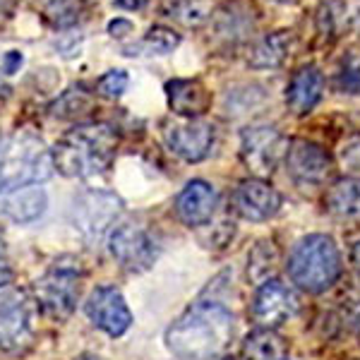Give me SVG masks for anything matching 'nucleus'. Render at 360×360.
<instances>
[{"instance_id": "28", "label": "nucleus", "mask_w": 360, "mask_h": 360, "mask_svg": "<svg viewBox=\"0 0 360 360\" xmlns=\"http://www.w3.org/2000/svg\"><path fill=\"white\" fill-rule=\"evenodd\" d=\"M276 259H278V255H276L274 243H269V240L257 243L248 257V276L252 278L255 283H264L271 271H274Z\"/></svg>"}, {"instance_id": "26", "label": "nucleus", "mask_w": 360, "mask_h": 360, "mask_svg": "<svg viewBox=\"0 0 360 360\" xmlns=\"http://www.w3.org/2000/svg\"><path fill=\"white\" fill-rule=\"evenodd\" d=\"M166 15L183 27H202L212 17L209 0H168Z\"/></svg>"}, {"instance_id": "10", "label": "nucleus", "mask_w": 360, "mask_h": 360, "mask_svg": "<svg viewBox=\"0 0 360 360\" xmlns=\"http://www.w3.org/2000/svg\"><path fill=\"white\" fill-rule=\"evenodd\" d=\"M286 164L288 178L298 185L300 190L322 188L334 171V161L327 149L310 139H293L286 147Z\"/></svg>"}, {"instance_id": "8", "label": "nucleus", "mask_w": 360, "mask_h": 360, "mask_svg": "<svg viewBox=\"0 0 360 360\" xmlns=\"http://www.w3.org/2000/svg\"><path fill=\"white\" fill-rule=\"evenodd\" d=\"M288 139L276 125L257 123L248 125L240 132V161L252 173V178H266L276 171V166L286 156Z\"/></svg>"}, {"instance_id": "1", "label": "nucleus", "mask_w": 360, "mask_h": 360, "mask_svg": "<svg viewBox=\"0 0 360 360\" xmlns=\"http://www.w3.org/2000/svg\"><path fill=\"white\" fill-rule=\"evenodd\" d=\"M233 339V312L219 300H197L166 332V346L180 360H214Z\"/></svg>"}, {"instance_id": "21", "label": "nucleus", "mask_w": 360, "mask_h": 360, "mask_svg": "<svg viewBox=\"0 0 360 360\" xmlns=\"http://www.w3.org/2000/svg\"><path fill=\"white\" fill-rule=\"evenodd\" d=\"M327 212L336 221L358 224L360 221V178H341L329 188L327 193Z\"/></svg>"}, {"instance_id": "41", "label": "nucleus", "mask_w": 360, "mask_h": 360, "mask_svg": "<svg viewBox=\"0 0 360 360\" xmlns=\"http://www.w3.org/2000/svg\"><path fill=\"white\" fill-rule=\"evenodd\" d=\"M274 3H288V0H274Z\"/></svg>"}, {"instance_id": "38", "label": "nucleus", "mask_w": 360, "mask_h": 360, "mask_svg": "<svg viewBox=\"0 0 360 360\" xmlns=\"http://www.w3.org/2000/svg\"><path fill=\"white\" fill-rule=\"evenodd\" d=\"M351 324H353V329H356V334L360 336V305L356 307V312H353V317H351Z\"/></svg>"}, {"instance_id": "15", "label": "nucleus", "mask_w": 360, "mask_h": 360, "mask_svg": "<svg viewBox=\"0 0 360 360\" xmlns=\"http://www.w3.org/2000/svg\"><path fill=\"white\" fill-rule=\"evenodd\" d=\"M209 22H212L214 37L219 41H224L226 46H236L245 41L250 34L255 32L257 13L245 0H231V3H224L217 13H212Z\"/></svg>"}, {"instance_id": "30", "label": "nucleus", "mask_w": 360, "mask_h": 360, "mask_svg": "<svg viewBox=\"0 0 360 360\" xmlns=\"http://www.w3.org/2000/svg\"><path fill=\"white\" fill-rule=\"evenodd\" d=\"M130 77H127L125 70H108L106 75H101L96 82V91L106 98H120L125 94Z\"/></svg>"}, {"instance_id": "36", "label": "nucleus", "mask_w": 360, "mask_h": 360, "mask_svg": "<svg viewBox=\"0 0 360 360\" xmlns=\"http://www.w3.org/2000/svg\"><path fill=\"white\" fill-rule=\"evenodd\" d=\"M351 262H353V266L360 271V240L353 245V250H351Z\"/></svg>"}, {"instance_id": "23", "label": "nucleus", "mask_w": 360, "mask_h": 360, "mask_svg": "<svg viewBox=\"0 0 360 360\" xmlns=\"http://www.w3.org/2000/svg\"><path fill=\"white\" fill-rule=\"evenodd\" d=\"M34 10L53 29H70L84 13V0H29Z\"/></svg>"}, {"instance_id": "24", "label": "nucleus", "mask_w": 360, "mask_h": 360, "mask_svg": "<svg viewBox=\"0 0 360 360\" xmlns=\"http://www.w3.org/2000/svg\"><path fill=\"white\" fill-rule=\"evenodd\" d=\"M94 111V96L84 89L82 84L70 86L68 91H63L58 96V101L51 106V113L60 120H79L84 115H89Z\"/></svg>"}, {"instance_id": "3", "label": "nucleus", "mask_w": 360, "mask_h": 360, "mask_svg": "<svg viewBox=\"0 0 360 360\" xmlns=\"http://www.w3.org/2000/svg\"><path fill=\"white\" fill-rule=\"evenodd\" d=\"M53 176V156L41 137L15 132L0 142V195Z\"/></svg>"}, {"instance_id": "31", "label": "nucleus", "mask_w": 360, "mask_h": 360, "mask_svg": "<svg viewBox=\"0 0 360 360\" xmlns=\"http://www.w3.org/2000/svg\"><path fill=\"white\" fill-rule=\"evenodd\" d=\"M339 161L344 166V171L351 173L353 178H360V137H351L341 144Z\"/></svg>"}, {"instance_id": "12", "label": "nucleus", "mask_w": 360, "mask_h": 360, "mask_svg": "<svg viewBox=\"0 0 360 360\" xmlns=\"http://www.w3.org/2000/svg\"><path fill=\"white\" fill-rule=\"evenodd\" d=\"M298 305V295L293 293V288H288L278 278H266L264 283H259L257 293H255L252 317L259 327L278 329L281 324L295 317Z\"/></svg>"}, {"instance_id": "11", "label": "nucleus", "mask_w": 360, "mask_h": 360, "mask_svg": "<svg viewBox=\"0 0 360 360\" xmlns=\"http://www.w3.org/2000/svg\"><path fill=\"white\" fill-rule=\"evenodd\" d=\"M164 139L178 159L188 164H200L205 161L214 147V125L202 118H176L164 123Z\"/></svg>"}, {"instance_id": "18", "label": "nucleus", "mask_w": 360, "mask_h": 360, "mask_svg": "<svg viewBox=\"0 0 360 360\" xmlns=\"http://www.w3.org/2000/svg\"><path fill=\"white\" fill-rule=\"evenodd\" d=\"M295 51V34L291 29H276L271 34H264L248 49V65L252 70H276L291 58Z\"/></svg>"}, {"instance_id": "17", "label": "nucleus", "mask_w": 360, "mask_h": 360, "mask_svg": "<svg viewBox=\"0 0 360 360\" xmlns=\"http://www.w3.org/2000/svg\"><path fill=\"white\" fill-rule=\"evenodd\" d=\"M324 96V75L317 65L298 68L288 79L286 106L293 115H310Z\"/></svg>"}, {"instance_id": "5", "label": "nucleus", "mask_w": 360, "mask_h": 360, "mask_svg": "<svg viewBox=\"0 0 360 360\" xmlns=\"http://www.w3.org/2000/svg\"><path fill=\"white\" fill-rule=\"evenodd\" d=\"M82 281L84 266L77 257H72V255L58 257L44 271V276L37 278V283H34L32 295L37 300V307L46 317L63 322L77 307L79 293H82Z\"/></svg>"}, {"instance_id": "20", "label": "nucleus", "mask_w": 360, "mask_h": 360, "mask_svg": "<svg viewBox=\"0 0 360 360\" xmlns=\"http://www.w3.org/2000/svg\"><path fill=\"white\" fill-rule=\"evenodd\" d=\"M49 197L39 185H27L0 195V214L13 224H34L44 217Z\"/></svg>"}, {"instance_id": "22", "label": "nucleus", "mask_w": 360, "mask_h": 360, "mask_svg": "<svg viewBox=\"0 0 360 360\" xmlns=\"http://www.w3.org/2000/svg\"><path fill=\"white\" fill-rule=\"evenodd\" d=\"M288 356V344L276 329H255L243 341V358L245 360H283Z\"/></svg>"}, {"instance_id": "37", "label": "nucleus", "mask_w": 360, "mask_h": 360, "mask_svg": "<svg viewBox=\"0 0 360 360\" xmlns=\"http://www.w3.org/2000/svg\"><path fill=\"white\" fill-rule=\"evenodd\" d=\"M17 0H0V15H10L13 13Z\"/></svg>"}, {"instance_id": "34", "label": "nucleus", "mask_w": 360, "mask_h": 360, "mask_svg": "<svg viewBox=\"0 0 360 360\" xmlns=\"http://www.w3.org/2000/svg\"><path fill=\"white\" fill-rule=\"evenodd\" d=\"M13 278H15L13 266L8 264V259L0 257V291H3V288H8L10 283H13Z\"/></svg>"}, {"instance_id": "33", "label": "nucleus", "mask_w": 360, "mask_h": 360, "mask_svg": "<svg viewBox=\"0 0 360 360\" xmlns=\"http://www.w3.org/2000/svg\"><path fill=\"white\" fill-rule=\"evenodd\" d=\"M108 32H111V37H115V39H123V37H127V34H132V22L115 20L108 25Z\"/></svg>"}, {"instance_id": "25", "label": "nucleus", "mask_w": 360, "mask_h": 360, "mask_svg": "<svg viewBox=\"0 0 360 360\" xmlns=\"http://www.w3.org/2000/svg\"><path fill=\"white\" fill-rule=\"evenodd\" d=\"M346 13H348L346 0H322V3L317 5L315 27L324 41H332V39L339 37L346 22Z\"/></svg>"}, {"instance_id": "19", "label": "nucleus", "mask_w": 360, "mask_h": 360, "mask_svg": "<svg viewBox=\"0 0 360 360\" xmlns=\"http://www.w3.org/2000/svg\"><path fill=\"white\" fill-rule=\"evenodd\" d=\"M166 98L178 118H200L212 106V91L200 79H171L166 82Z\"/></svg>"}, {"instance_id": "2", "label": "nucleus", "mask_w": 360, "mask_h": 360, "mask_svg": "<svg viewBox=\"0 0 360 360\" xmlns=\"http://www.w3.org/2000/svg\"><path fill=\"white\" fill-rule=\"evenodd\" d=\"M118 130L108 123L75 125L51 149L53 168L65 178L86 180L106 173L118 154Z\"/></svg>"}, {"instance_id": "29", "label": "nucleus", "mask_w": 360, "mask_h": 360, "mask_svg": "<svg viewBox=\"0 0 360 360\" xmlns=\"http://www.w3.org/2000/svg\"><path fill=\"white\" fill-rule=\"evenodd\" d=\"M180 46V34L176 29L164 27V25H154L144 34V39L139 41V49L147 51L149 56H168L173 53Z\"/></svg>"}, {"instance_id": "6", "label": "nucleus", "mask_w": 360, "mask_h": 360, "mask_svg": "<svg viewBox=\"0 0 360 360\" xmlns=\"http://www.w3.org/2000/svg\"><path fill=\"white\" fill-rule=\"evenodd\" d=\"M123 212V200L108 190H84L70 205V224L86 243H98L111 233Z\"/></svg>"}, {"instance_id": "14", "label": "nucleus", "mask_w": 360, "mask_h": 360, "mask_svg": "<svg viewBox=\"0 0 360 360\" xmlns=\"http://www.w3.org/2000/svg\"><path fill=\"white\" fill-rule=\"evenodd\" d=\"M231 207L245 221H269L281 209V195L262 178H248L233 190Z\"/></svg>"}, {"instance_id": "40", "label": "nucleus", "mask_w": 360, "mask_h": 360, "mask_svg": "<svg viewBox=\"0 0 360 360\" xmlns=\"http://www.w3.org/2000/svg\"><path fill=\"white\" fill-rule=\"evenodd\" d=\"M356 32L360 34V13L356 15Z\"/></svg>"}, {"instance_id": "39", "label": "nucleus", "mask_w": 360, "mask_h": 360, "mask_svg": "<svg viewBox=\"0 0 360 360\" xmlns=\"http://www.w3.org/2000/svg\"><path fill=\"white\" fill-rule=\"evenodd\" d=\"M75 360H106V358L96 356V353H82V356H79V358H75Z\"/></svg>"}, {"instance_id": "16", "label": "nucleus", "mask_w": 360, "mask_h": 360, "mask_svg": "<svg viewBox=\"0 0 360 360\" xmlns=\"http://www.w3.org/2000/svg\"><path fill=\"white\" fill-rule=\"evenodd\" d=\"M217 205L219 195L214 185H209L207 180H190L176 197V214L185 226L197 229L212 221Z\"/></svg>"}, {"instance_id": "7", "label": "nucleus", "mask_w": 360, "mask_h": 360, "mask_svg": "<svg viewBox=\"0 0 360 360\" xmlns=\"http://www.w3.org/2000/svg\"><path fill=\"white\" fill-rule=\"evenodd\" d=\"M37 312V300L25 288L0 291V351L20 353L32 344Z\"/></svg>"}, {"instance_id": "35", "label": "nucleus", "mask_w": 360, "mask_h": 360, "mask_svg": "<svg viewBox=\"0 0 360 360\" xmlns=\"http://www.w3.org/2000/svg\"><path fill=\"white\" fill-rule=\"evenodd\" d=\"M147 3L149 0H115V5L123 8V10H142Z\"/></svg>"}, {"instance_id": "27", "label": "nucleus", "mask_w": 360, "mask_h": 360, "mask_svg": "<svg viewBox=\"0 0 360 360\" xmlns=\"http://www.w3.org/2000/svg\"><path fill=\"white\" fill-rule=\"evenodd\" d=\"M334 84L341 94H360V51H346L339 58Z\"/></svg>"}, {"instance_id": "4", "label": "nucleus", "mask_w": 360, "mask_h": 360, "mask_svg": "<svg viewBox=\"0 0 360 360\" xmlns=\"http://www.w3.org/2000/svg\"><path fill=\"white\" fill-rule=\"evenodd\" d=\"M288 276L307 293L332 288L341 276V252L336 243L324 233H312L298 240L288 257Z\"/></svg>"}, {"instance_id": "13", "label": "nucleus", "mask_w": 360, "mask_h": 360, "mask_svg": "<svg viewBox=\"0 0 360 360\" xmlns=\"http://www.w3.org/2000/svg\"><path fill=\"white\" fill-rule=\"evenodd\" d=\"M89 322L108 336H123L132 324V312L127 307L123 293L113 286H98L84 303Z\"/></svg>"}, {"instance_id": "42", "label": "nucleus", "mask_w": 360, "mask_h": 360, "mask_svg": "<svg viewBox=\"0 0 360 360\" xmlns=\"http://www.w3.org/2000/svg\"><path fill=\"white\" fill-rule=\"evenodd\" d=\"M224 360H236V358H224Z\"/></svg>"}, {"instance_id": "9", "label": "nucleus", "mask_w": 360, "mask_h": 360, "mask_svg": "<svg viewBox=\"0 0 360 360\" xmlns=\"http://www.w3.org/2000/svg\"><path fill=\"white\" fill-rule=\"evenodd\" d=\"M108 250L115 262L132 274L147 271L159 257V243H156L154 233L147 226L135 221L113 226L111 236H108Z\"/></svg>"}, {"instance_id": "32", "label": "nucleus", "mask_w": 360, "mask_h": 360, "mask_svg": "<svg viewBox=\"0 0 360 360\" xmlns=\"http://www.w3.org/2000/svg\"><path fill=\"white\" fill-rule=\"evenodd\" d=\"M22 63H25V58H22L20 51H8V53H5V60H3V70L8 75H13L22 68Z\"/></svg>"}]
</instances>
